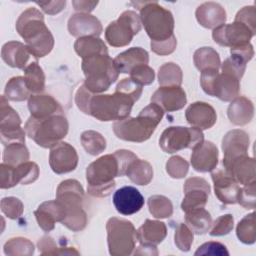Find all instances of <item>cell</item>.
I'll return each instance as SVG.
<instances>
[{"label":"cell","mask_w":256,"mask_h":256,"mask_svg":"<svg viewBox=\"0 0 256 256\" xmlns=\"http://www.w3.org/2000/svg\"><path fill=\"white\" fill-rule=\"evenodd\" d=\"M149 212L155 218H168L173 213V205L169 198L163 195H153L148 199Z\"/></svg>","instance_id":"cell-44"},{"label":"cell","mask_w":256,"mask_h":256,"mask_svg":"<svg viewBox=\"0 0 256 256\" xmlns=\"http://www.w3.org/2000/svg\"><path fill=\"white\" fill-rule=\"evenodd\" d=\"M255 34L244 24L234 21L231 24H223L213 29V40L224 47H237L249 43Z\"/></svg>","instance_id":"cell-15"},{"label":"cell","mask_w":256,"mask_h":256,"mask_svg":"<svg viewBox=\"0 0 256 256\" xmlns=\"http://www.w3.org/2000/svg\"><path fill=\"white\" fill-rule=\"evenodd\" d=\"M245 69H246V64H243V63L233 59L232 57L227 58L221 66L222 72L231 74V75L235 76L236 78H238L239 80L242 78V76L245 72Z\"/></svg>","instance_id":"cell-57"},{"label":"cell","mask_w":256,"mask_h":256,"mask_svg":"<svg viewBox=\"0 0 256 256\" xmlns=\"http://www.w3.org/2000/svg\"><path fill=\"white\" fill-rule=\"evenodd\" d=\"M68 31L74 37H98L102 31L101 22L89 13L73 14L68 20Z\"/></svg>","instance_id":"cell-22"},{"label":"cell","mask_w":256,"mask_h":256,"mask_svg":"<svg viewBox=\"0 0 256 256\" xmlns=\"http://www.w3.org/2000/svg\"><path fill=\"white\" fill-rule=\"evenodd\" d=\"M123 175L118 158L114 153L101 156L86 169L87 192L93 197H107L116 186L114 178Z\"/></svg>","instance_id":"cell-3"},{"label":"cell","mask_w":256,"mask_h":256,"mask_svg":"<svg viewBox=\"0 0 256 256\" xmlns=\"http://www.w3.org/2000/svg\"><path fill=\"white\" fill-rule=\"evenodd\" d=\"M203 141L204 135L199 128L172 126L162 132L159 145L164 152L171 154L186 148L193 150Z\"/></svg>","instance_id":"cell-11"},{"label":"cell","mask_w":256,"mask_h":256,"mask_svg":"<svg viewBox=\"0 0 256 256\" xmlns=\"http://www.w3.org/2000/svg\"><path fill=\"white\" fill-rule=\"evenodd\" d=\"M37 246L41 255H79V252L73 247H58L50 236L42 237Z\"/></svg>","instance_id":"cell-45"},{"label":"cell","mask_w":256,"mask_h":256,"mask_svg":"<svg viewBox=\"0 0 256 256\" xmlns=\"http://www.w3.org/2000/svg\"><path fill=\"white\" fill-rule=\"evenodd\" d=\"M85 87L92 93H101L117 80L119 72L108 54H97L82 60Z\"/></svg>","instance_id":"cell-6"},{"label":"cell","mask_w":256,"mask_h":256,"mask_svg":"<svg viewBox=\"0 0 256 256\" xmlns=\"http://www.w3.org/2000/svg\"><path fill=\"white\" fill-rule=\"evenodd\" d=\"M235 21L247 26L254 34L256 33V9L254 6H245L235 16Z\"/></svg>","instance_id":"cell-53"},{"label":"cell","mask_w":256,"mask_h":256,"mask_svg":"<svg viewBox=\"0 0 256 256\" xmlns=\"http://www.w3.org/2000/svg\"><path fill=\"white\" fill-rule=\"evenodd\" d=\"M167 235L165 223L157 220L147 219L137 230V240L141 244L157 245L161 243Z\"/></svg>","instance_id":"cell-32"},{"label":"cell","mask_w":256,"mask_h":256,"mask_svg":"<svg viewBox=\"0 0 256 256\" xmlns=\"http://www.w3.org/2000/svg\"><path fill=\"white\" fill-rule=\"evenodd\" d=\"M218 149L211 141H203L193 149L191 165L198 172L213 171L218 164Z\"/></svg>","instance_id":"cell-23"},{"label":"cell","mask_w":256,"mask_h":256,"mask_svg":"<svg viewBox=\"0 0 256 256\" xmlns=\"http://www.w3.org/2000/svg\"><path fill=\"white\" fill-rule=\"evenodd\" d=\"M65 214L64 206L57 199L43 202L34 212L39 227L45 232L53 230L56 222H62Z\"/></svg>","instance_id":"cell-24"},{"label":"cell","mask_w":256,"mask_h":256,"mask_svg":"<svg viewBox=\"0 0 256 256\" xmlns=\"http://www.w3.org/2000/svg\"><path fill=\"white\" fill-rule=\"evenodd\" d=\"M234 225V218L231 214H225L218 217L211 225V236H223L231 232Z\"/></svg>","instance_id":"cell-51"},{"label":"cell","mask_w":256,"mask_h":256,"mask_svg":"<svg viewBox=\"0 0 256 256\" xmlns=\"http://www.w3.org/2000/svg\"><path fill=\"white\" fill-rule=\"evenodd\" d=\"M182 79V70L175 63L168 62L159 68L158 82L160 86H180Z\"/></svg>","instance_id":"cell-39"},{"label":"cell","mask_w":256,"mask_h":256,"mask_svg":"<svg viewBox=\"0 0 256 256\" xmlns=\"http://www.w3.org/2000/svg\"><path fill=\"white\" fill-rule=\"evenodd\" d=\"M186 102V93L180 86H161L151 96V103L167 112L182 109Z\"/></svg>","instance_id":"cell-19"},{"label":"cell","mask_w":256,"mask_h":256,"mask_svg":"<svg viewBox=\"0 0 256 256\" xmlns=\"http://www.w3.org/2000/svg\"><path fill=\"white\" fill-rule=\"evenodd\" d=\"M129 74H130V78L141 86L150 85L151 83H153L155 78L154 70L148 65L137 66Z\"/></svg>","instance_id":"cell-50"},{"label":"cell","mask_w":256,"mask_h":256,"mask_svg":"<svg viewBox=\"0 0 256 256\" xmlns=\"http://www.w3.org/2000/svg\"><path fill=\"white\" fill-rule=\"evenodd\" d=\"M189 164L181 156H172L166 163V171L170 177L181 179L188 173Z\"/></svg>","instance_id":"cell-47"},{"label":"cell","mask_w":256,"mask_h":256,"mask_svg":"<svg viewBox=\"0 0 256 256\" xmlns=\"http://www.w3.org/2000/svg\"><path fill=\"white\" fill-rule=\"evenodd\" d=\"M183 189L185 196L181 203V209L185 213L197 208H204L211 190L205 179L200 177L188 178Z\"/></svg>","instance_id":"cell-16"},{"label":"cell","mask_w":256,"mask_h":256,"mask_svg":"<svg viewBox=\"0 0 256 256\" xmlns=\"http://www.w3.org/2000/svg\"><path fill=\"white\" fill-rule=\"evenodd\" d=\"M193 61L199 71L208 69L218 70L221 65L219 54L211 47H202L195 51Z\"/></svg>","instance_id":"cell-36"},{"label":"cell","mask_w":256,"mask_h":256,"mask_svg":"<svg viewBox=\"0 0 256 256\" xmlns=\"http://www.w3.org/2000/svg\"><path fill=\"white\" fill-rule=\"evenodd\" d=\"M227 116L234 125H246L253 119L254 105L251 100L244 96L236 97L227 109Z\"/></svg>","instance_id":"cell-31"},{"label":"cell","mask_w":256,"mask_h":256,"mask_svg":"<svg viewBox=\"0 0 256 256\" xmlns=\"http://www.w3.org/2000/svg\"><path fill=\"white\" fill-rule=\"evenodd\" d=\"M230 53H231V57L233 59H235L243 64H246L253 58L254 49H253V46L249 42L244 45L230 48Z\"/></svg>","instance_id":"cell-56"},{"label":"cell","mask_w":256,"mask_h":256,"mask_svg":"<svg viewBox=\"0 0 256 256\" xmlns=\"http://www.w3.org/2000/svg\"><path fill=\"white\" fill-rule=\"evenodd\" d=\"M98 4L96 1H72V5L74 6V9L76 11H79V13H89L91 12L94 7Z\"/></svg>","instance_id":"cell-59"},{"label":"cell","mask_w":256,"mask_h":256,"mask_svg":"<svg viewBox=\"0 0 256 256\" xmlns=\"http://www.w3.org/2000/svg\"><path fill=\"white\" fill-rule=\"evenodd\" d=\"M185 117L189 124L200 130L209 129L214 126L217 120L214 108L205 102H194L185 111Z\"/></svg>","instance_id":"cell-25"},{"label":"cell","mask_w":256,"mask_h":256,"mask_svg":"<svg viewBox=\"0 0 256 256\" xmlns=\"http://www.w3.org/2000/svg\"><path fill=\"white\" fill-rule=\"evenodd\" d=\"M164 111L151 103L143 108L137 117H126L113 124L114 134L121 140L141 143L148 140L161 122Z\"/></svg>","instance_id":"cell-2"},{"label":"cell","mask_w":256,"mask_h":256,"mask_svg":"<svg viewBox=\"0 0 256 256\" xmlns=\"http://www.w3.org/2000/svg\"><path fill=\"white\" fill-rule=\"evenodd\" d=\"M200 84L203 91L210 95L219 98L222 101H232L239 95L240 80L235 76L218 70L208 69L201 72Z\"/></svg>","instance_id":"cell-10"},{"label":"cell","mask_w":256,"mask_h":256,"mask_svg":"<svg viewBox=\"0 0 256 256\" xmlns=\"http://www.w3.org/2000/svg\"><path fill=\"white\" fill-rule=\"evenodd\" d=\"M80 140L85 151L93 156L99 155L106 149V140L99 132L93 130L84 131Z\"/></svg>","instance_id":"cell-41"},{"label":"cell","mask_w":256,"mask_h":256,"mask_svg":"<svg viewBox=\"0 0 256 256\" xmlns=\"http://www.w3.org/2000/svg\"><path fill=\"white\" fill-rule=\"evenodd\" d=\"M113 204L120 214L132 215L141 210L144 198L135 187L124 186L114 193Z\"/></svg>","instance_id":"cell-21"},{"label":"cell","mask_w":256,"mask_h":256,"mask_svg":"<svg viewBox=\"0 0 256 256\" xmlns=\"http://www.w3.org/2000/svg\"><path fill=\"white\" fill-rule=\"evenodd\" d=\"M28 109L31 116L35 118H46L54 115L64 114L62 106L50 95L36 94L28 99Z\"/></svg>","instance_id":"cell-26"},{"label":"cell","mask_w":256,"mask_h":256,"mask_svg":"<svg viewBox=\"0 0 256 256\" xmlns=\"http://www.w3.org/2000/svg\"><path fill=\"white\" fill-rule=\"evenodd\" d=\"M107 243L113 256H128L133 253L137 241V231L132 222L112 217L107 221Z\"/></svg>","instance_id":"cell-9"},{"label":"cell","mask_w":256,"mask_h":256,"mask_svg":"<svg viewBox=\"0 0 256 256\" xmlns=\"http://www.w3.org/2000/svg\"><path fill=\"white\" fill-rule=\"evenodd\" d=\"M211 177L216 197L224 204L237 203L240 186L235 179L224 168L213 171Z\"/></svg>","instance_id":"cell-20"},{"label":"cell","mask_w":256,"mask_h":256,"mask_svg":"<svg viewBox=\"0 0 256 256\" xmlns=\"http://www.w3.org/2000/svg\"><path fill=\"white\" fill-rule=\"evenodd\" d=\"M142 90V86L134 82L131 78L122 79L115 88L116 92L124 94L125 96L131 98L134 102H136L140 98Z\"/></svg>","instance_id":"cell-49"},{"label":"cell","mask_w":256,"mask_h":256,"mask_svg":"<svg viewBox=\"0 0 256 256\" xmlns=\"http://www.w3.org/2000/svg\"><path fill=\"white\" fill-rule=\"evenodd\" d=\"M236 234L238 239L244 244H253L256 240V224L255 213L252 212L246 215L238 223L236 227Z\"/></svg>","instance_id":"cell-43"},{"label":"cell","mask_w":256,"mask_h":256,"mask_svg":"<svg viewBox=\"0 0 256 256\" xmlns=\"http://www.w3.org/2000/svg\"><path fill=\"white\" fill-rule=\"evenodd\" d=\"M31 55L26 44L18 41H9L1 49L2 60L13 68L25 69Z\"/></svg>","instance_id":"cell-29"},{"label":"cell","mask_w":256,"mask_h":256,"mask_svg":"<svg viewBox=\"0 0 256 256\" xmlns=\"http://www.w3.org/2000/svg\"><path fill=\"white\" fill-rule=\"evenodd\" d=\"M23 210V203L16 197H5L1 200V211L10 219L19 218Z\"/></svg>","instance_id":"cell-48"},{"label":"cell","mask_w":256,"mask_h":256,"mask_svg":"<svg viewBox=\"0 0 256 256\" xmlns=\"http://www.w3.org/2000/svg\"><path fill=\"white\" fill-rule=\"evenodd\" d=\"M196 19L199 24L208 29H215L226 21L225 9L216 2H205L196 9Z\"/></svg>","instance_id":"cell-28"},{"label":"cell","mask_w":256,"mask_h":256,"mask_svg":"<svg viewBox=\"0 0 256 256\" xmlns=\"http://www.w3.org/2000/svg\"><path fill=\"white\" fill-rule=\"evenodd\" d=\"M0 137L6 146L11 143H25V131L21 127L18 113L8 104L3 95L0 102Z\"/></svg>","instance_id":"cell-13"},{"label":"cell","mask_w":256,"mask_h":256,"mask_svg":"<svg viewBox=\"0 0 256 256\" xmlns=\"http://www.w3.org/2000/svg\"><path fill=\"white\" fill-rule=\"evenodd\" d=\"M125 175L137 185H147L153 178V167L148 161L137 158L129 165Z\"/></svg>","instance_id":"cell-35"},{"label":"cell","mask_w":256,"mask_h":256,"mask_svg":"<svg viewBox=\"0 0 256 256\" xmlns=\"http://www.w3.org/2000/svg\"><path fill=\"white\" fill-rule=\"evenodd\" d=\"M151 49L154 53L164 56V55H169L174 52L177 46V40L174 34L169 37L168 39L162 40V41H151L150 43Z\"/></svg>","instance_id":"cell-55"},{"label":"cell","mask_w":256,"mask_h":256,"mask_svg":"<svg viewBox=\"0 0 256 256\" xmlns=\"http://www.w3.org/2000/svg\"><path fill=\"white\" fill-rule=\"evenodd\" d=\"M74 49L82 59L97 54H108L105 43L100 38L93 36L78 38L74 43Z\"/></svg>","instance_id":"cell-34"},{"label":"cell","mask_w":256,"mask_h":256,"mask_svg":"<svg viewBox=\"0 0 256 256\" xmlns=\"http://www.w3.org/2000/svg\"><path fill=\"white\" fill-rule=\"evenodd\" d=\"M140 15L127 10L119 18L111 22L105 29V39L113 47H123L128 45L134 35L141 30Z\"/></svg>","instance_id":"cell-12"},{"label":"cell","mask_w":256,"mask_h":256,"mask_svg":"<svg viewBox=\"0 0 256 256\" xmlns=\"http://www.w3.org/2000/svg\"><path fill=\"white\" fill-rule=\"evenodd\" d=\"M30 93L31 92L26 85L25 78L22 76H16L11 78L7 82L4 90V96L7 100L17 102L29 99Z\"/></svg>","instance_id":"cell-38"},{"label":"cell","mask_w":256,"mask_h":256,"mask_svg":"<svg viewBox=\"0 0 256 256\" xmlns=\"http://www.w3.org/2000/svg\"><path fill=\"white\" fill-rule=\"evenodd\" d=\"M249 142V135L243 130L234 129L227 132L222 139L223 166L240 156L248 155Z\"/></svg>","instance_id":"cell-18"},{"label":"cell","mask_w":256,"mask_h":256,"mask_svg":"<svg viewBox=\"0 0 256 256\" xmlns=\"http://www.w3.org/2000/svg\"><path fill=\"white\" fill-rule=\"evenodd\" d=\"M185 224L193 233L202 235L207 233L211 228L212 218L207 210L204 208H197L186 212Z\"/></svg>","instance_id":"cell-33"},{"label":"cell","mask_w":256,"mask_h":256,"mask_svg":"<svg viewBox=\"0 0 256 256\" xmlns=\"http://www.w3.org/2000/svg\"><path fill=\"white\" fill-rule=\"evenodd\" d=\"M29 160V151L24 143H11L5 146L3 163L10 166H18Z\"/></svg>","instance_id":"cell-40"},{"label":"cell","mask_w":256,"mask_h":256,"mask_svg":"<svg viewBox=\"0 0 256 256\" xmlns=\"http://www.w3.org/2000/svg\"><path fill=\"white\" fill-rule=\"evenodd\" d=\"M193 232L184 223H179L175 229L174 242L177 248L183 252L190 250L193 243Z\"/></svg>","instance_id":"cell-46"},{"label":"cell","mask_w":256,"mask_h":256,"mask_svg":"<svg viewBox=\"0 0 256 256\" xmlns=\"http://www.w3.org/2000/svg\"><path fill=\"white\" fill-rule=\"evenodd\" d=\"M135 102L122 93L94 94L91 93L84 113L100 121L122 120L129 116Z\"/></svg>","instance_id":"cell-5"},{"label":"cell","mask_w":256,"mask_h":256,"mask_svg":"<svg viewBox=\"0 0 256 256\" xmlns=\"http://www.w3.org/2000/svg\"><path fill=\"white\" fill-rule=\"evenodd\" d=\"M49 164L56 174L73 171L78 164V154L73 146L66 142H59L50 148Z\"/></svg>","instance_id":"cell-17"},{"label":"cell","mask_w":256,"mask_h":256,"mask_svg":"<svg viewBox=\"0 0 256 256\" xmlns=\"http://www.w3.org/2000/svg\"><path fill=\"white\" fill-rule=\"evenodd\" d=\"M56 199L65 208V218L62 224L68 229L78 232L87 225V214L83 209L84 190L81 184L75 179L62 181L56 191Z\"/></svg>","instance_id":"cell-4"},{"label":"cell","mask_w":256,"mask_h":256,"mask_svg":"<svg viewBox=\"0 0 256 256\" xmlns=\"http://www.w3.org/2000/svg\"><path fill=\"white\" fill-rule=\"evenodd\" d=\"M38 6L42 8V10L50 15H54L59 13L66 6V1H49V2H36Z\"/></svg>","instance_id":"cell-58"},{"label":"cell","mask_w":256,"mask_h":256,"mask_svg":"<svg viewBox=\"0 0 256 256\" xmlns=\"http://www.w3.org/2000/svg\"><path fill=\"white\" fill-rule=\"evenodd\" d=\"M238 184L247 185L255 181V160L248 155L240 156L224 166Z\"/></svg>","instance_id":"cell-27"},{"label":"cell","mask_w":256,"mask_h":256,"mask_svg":"<svg viewBox=\"0 0 256 256\" xmlns=\"http://www.w3.org/2000/svg\"><path fill=\"white\" fill-rule=\"evenodd\" d=\"M16 30L24 39L32 56L41 58L53 49V35L46 27L43 14L38 9L30 7L22 12L16 21Z\"/></svg>","instance_id":"cell-1"},{"label":"cell","mask_w":256,"mask_h":256,"mask_svg":"<svg viewBox=\"0 0 256 256\" xmlns=\"http://www.w3.org/2000/svg\"><path fill=\"white\" fill-rule=\"evenodd\" d=\"M39 167L35 162L27 161L18 166H10L5 163L0 165V187L8 189L18 183L27 185L37 180Z\"/></svg>","instance_id":"cell-14"},{"label":"cell","mask_w":256,"mask_h":256,"mask_svg":"<svg viewBox=\"0 0 256 256\" xmlns=\"http://www.w3.org/2000/svg\"><path fill=\"white\" fill-rule=\"evenodd\" d=\"M24 78L30 92L41 93L45 89V74L37 61L29 63L24 69Z\"/></svg>","instance_id":"cell-37"},{"label":"cell","mask_w":256,"mask_h":256,"mask_svg":"<svg viewBox=\"0 0 256 256\" xmlns=\"http://www.w3.org/2000/svg\"><path fill=\"white\" fill-rule=\"evenodd\" d=\"M113 60L119 73H130L137 66L147 65L149 54L141 47H132L118 54Z\"/></svg>","instance_id":"cell-30"},{"label":"cell","mask_w":256,"mask_h":256,"mask_svg":"<svg viewBox=\"0 0 256 256\" xmlns=\"http://www.w3.org/2000/svg\"><path fill=\"white\" fill-rule=\"evenodd\" d=\"M255 193H256V181L244 185L240 188L237 198V203H239L245 209L255 208Z\"/></svg>","instance_id":"cell-52"},{"label":"cell","mask_w":256,"mask_h":256,"mask_svg":"<svg viewBox=\"0 0 256 256\" xmlns=\"http://www.w3.org/2000/svg\"><path fill=\"white\" fill-rule=\"evenodd\" d=\"M27 135L43 148H52L67 135L69 124L64 114L46 118L30 116L24 127Z\"/></svg>","instance_id":"cell-7"},{"label":"cell","mask_w":256,"mask_h":256,"mask_svg":"<svg viewBox=\"0 0 256 256\" xmlns=\"http://www.w3.org/2000/svg\"><path fill=\"white\" fill-rule=\"evenodd\" d=\"M131 4L140 10L141 23L151 41H162L173 35L174 18L169 10L155 1L133 2Z\"/></svg>","instance_id":"cell-8"},{"label":"cell","mask_w":256,"mask_h":256,"mask_svg":"<svg viewBox=\"0 0 256 256\" xmlns=\"http://www.w3.org/2000/svg\"><path fill=\"white\" fill-rule=\"evenodd\" d=\"M3 251L9 256H30L34 253V244L27 238L15 237L4 244Z\"/></svg>","instance_id":"cell-42"},{"label":"cell","mask_w":256,"mask_h":256,"mask_svg":"<svg viewBox=\"0 0 256 256\" xmlns=\"http://www.w3.org/2000/svg\"><path fill=\"white\" fill-rule=\"evenodd\" d=\"M196 256L199 255H213V256H228L229 252L225 245L220 242H206L198 247L195 252Z\"/></svg>","instance_id":"cell-54"},{"label":"cell","mask_w":256,"mask_h":256,"mask_svg":"<svg viewBox=\"0 0 256 256\" xmlns=\"http://www.w3.org/2000/svg\"><path fill=\"white\" fill-rule=\"evenodd\" d=\"M134 254H141V255H158V251L155 245H146L141 244L138 249L134 252Z\"/></svg>","instance_id":"cell-60"}]
</instances>
